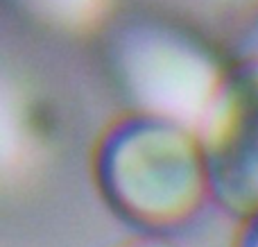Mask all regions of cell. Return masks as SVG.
Masks as SVG:
<instances>
[{"instance_id":"cell-1","label":"cell","mask_w":258,"mask_h":247,"mask_svg":"<svg viewBox=\"0 0 258 247\" xmlns=\"http://www.w3.org/2000/svg\"><path fill=\"white\" fill-rule=\"evenodd\" d=\"M98 175L107 202L150 234L188 222L211 191L204 145L183 125L154 116L132 120L109 136Z\"/></svg>"},{"instance_id":"cell-2","label":"cell","mask_w":258,"mask_h":247,"mask_svg":"<svg viewBox=\"0 0 258 247\" xmlns=\"http://www.w3.org/2000/svg\"><path fill=\"white\" fill-rule=\"evenodd\" d=\"M211 193L238 216L258 213V84L224 89L204 125Z\"/></svg>"},{"instance_id":"cell-3","label":"cell","mask_w":258,"mask_h":247,"mask_svg":"<svg viewBox=\"0 0 258 247\" xmlns=\"http://www.w3.org/2000/svg\"><path fill=\"white\" fill-rule=\"evenodd\" d=\"M127 80L147 116L200 130H204L224 91L218 89L204 59L168 45L138 50L129 64Z\"/></svg>"},{"instance_id":"cell-4","label":"cell","mask_w":258,"mask_h":247,"mask_svg":"<svg viewBox=\"0 0 258 247\" xmlns=\"http://www.w3.org/2000/svg\"><path fill=\"white\" fill-rule=\"evenodd\" d=\"M129 247H177L172 240L163 238V234H150V238L141 240L136 245H129Z\"/></svg>"},{"instance_id":"cell-5","label":"cell","mask_w":258,"mask_h":247,"mask_svg":"<svg viewBox=\"0 0 258 247\" xmlns=\"http://www.w3.org/2000/svg\"><path fill=\"white\" fill-rule=\"evenodd\" d=\"M242 247H258V213L251 218V229H249V234H247Z\"/></svg>"}]
</instances>
